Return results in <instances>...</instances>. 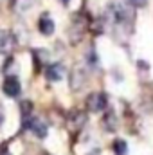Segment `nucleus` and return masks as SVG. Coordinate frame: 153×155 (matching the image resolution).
<instances>
[{"mask_svg": "<svg viewBox=\"0 0 153 155\" xmlns=\"http://www.w3.org/2000/svg\"><path fill=\"white\" fill-rule=\"evenodd\" d=\"M108 16L112 18V24L115 25H122V27H132L133 25V13L132 9H128L122 4H110L108 5Z\"/></svg>", "mask_w": 153, "mask_h": 155, "instance_id": "f257e3e1", "label": "nucleus"}, {"mask_svg": "<svg viewBox=\"0 0 153 155\" xmlns=\"http://www.w3.org/2000/svg\"><path fill=\"white\" fill-rule=\"evenodd\" d=\"M106 105H108V99H106V96L103 92H94V94H90L86 97V108H88V112L99 114V112H103L106 108Z\"/></svg>", "mask_w": 153, "mask_h": 155, "instance_id": "f03ea898", "label": "nucleus"}, {"mask_svg": "<svg viewBox=\"0 0 153 155\" xmlns=\"http://www.w3.org/2000/svg\"><path fill=\"white\" fill-rule=\"evenodd\" d=\"M16 47V38L11 31L0 29V54H11Z\"/></svg>", "mask_w": 153, "mask_h": 155, "instance_id": "7ed1b4c3", "label": "nucleus"}, {"mask_svg": "<svg viewBox=\"0 0 153 155\" xmlns=\"http://www.w3.org/2000/svg\"><path fill=\"white\" fill-rule=\"evenodd\" d=\"M2 90H4V94L9 96V97H16V96H20L22 87H20L18 78L16 76H7L5 79H4V83H2Z\"/></svg>", "mask_w": 153, "mask_h": 155, "instance_id": "20e7f679", "label": "nucleus"}, {"mask_svg": "<svg viewBox=\"0 0 153 155\" xmlns=\"http://www.w3.org/2000/svg\"><path fill=\"white\" fill-rule=\"evenodd\" d=\"M24 126H27L36 137H40V139H43L45 135H47V123L45 121H41L40 117H31Z\"/></svg>", "mask_w": 153, "mask_h": 155, "instance_id": "39448f33", "label": "nucleus"}, {"mask_svg": "<svg viewBox=\"0 0 153 155\" xmlns=\"http://www.w3.org/2000/svg\"><path fill=\"white\" fill-rule=\"evenodd\" d=\"M85 29H86V22H85V20H81L79 16H74L72 27H70V31H69L72 43H77L79 40L83 38V35H85Z\"/></svg>", "mask_w": 153, "mask_h": 155, "instance_id": "423d86ee", "label": "nucleus"}, {"mask_svg": "<svg viewBox=\"0 0 153 155\" xmlns=\"http://www.w3.org/2000/svg\"><path fill=\"white\" fill-rule=\"evenodd\" d=\"M45 76H47L49 81H60L65 76V67L61 63H52L45 69Z\"/></svg>", "mask_w": 153, "mask_h": 155, "instance_id": "0eeeda50", "label": "nucleus"}, {"mask_svg": "<svg viewBox=\"0 0 153 155\" xmlns=\"http://www.w3.org/2000/svg\"><path fill=\"white\" fill-rule=\"evenodd\" d=\"M38 31L43 36H50L54 33V22L49 15H41L38 20Z\"/></svg>", "mask_w": 153, "mask_h": 155, "instance_id": "6e6552de", "label": "nucleus"}, {"mask_svg": "<svg viewBox=\"0 0 153 155\" xmlns=\"http://www.w3.org/2000/svg\"><path fill=\"white\" fill-rule=\"evenodd\" d=\"M103 126L108 130V132H114L117 130V117L114 116V112H106L103 117Z\"/></svg>", "mask_w": 153, "mask_h": 155, "instance_id": "1a4fd4ad", "label": "nucleus"}, {"mask_svg": "<svg viewBox=\"0 0 153 155\" xmlns=\"http://www.w3.org/2000/svg\"><path fill=\"white\" fill-rule=\"evenodd\" d=\"M33 5V0H11V9L16 13H24Z\"/></svg>", "mask_w": 153, "mask_h": 155, "instance_id": "9d476101", "label": "nucleus"}, {"mask_svg": "<svg viewBox=\"0 0 153 155\" xmlns=\"http://www.w3.org/2000/svg\"><path fill=\"white\" fill-rule=\"evenodd\" d=\"M79 74H81V69H74V71H72V76H70V85H72V88H74V90H79V87L85 83V76L79 78Z\"/></svg>", "mask_w": 153, "mask_h": 155, "instance_id": "9b49d317", "label": "nucleus"}, {"mask_svg": "<svg viewBox=\"0 0 153 155\" xmlns=\"http://www.w3.org/2000/svg\"><path fill=\"white\" fill-rule=\"evenodd\" d=\"M112 150L115 152V155H126L128 144H126L122 139H117V141H114V144H112Z\"/></svg>", "mask_w": 153, "mask_h": 155, "instance_id": "f8f14e48", "label": "nucleus"}, {"mask_svg": "<svg viewBox=\"0 0 153 155\" xmlns=\"http://www.w3.org/2000/svg\"><path fill=\"white\" fill-rule=\"evenodd\" d=\"M20 108H22V117H24V124L31 119V110H33V105H31V101H24L22 105H20Z\"/></svg>", "mask_w": 153, "mask_h": 155, "instance_id": "ddd939ff", "label": "nucleus"}, {"mask_svg": "<svg viewBox=\"0 0 153 155\" xmlns=\"http://www.w3.org/2000/svg\"><path fill=\"white\" fill-rule=\"evenodd\" d=\"M130 5H133V7H144L146 4H148V0H126Z\"/></svg>", "mask_w": 153, "mask_h": 155, "instance_id": "4468645a", "label": "nucleus"}, {"mask_svg": "<svg viewBox=\"0 0 153 155\" xmlns=\"http://www.w3.org/2000/svg\"><path fill=\"white\" fill-rule=\"evenodd\" d=\"M4 121V110H2V105H0V123Z\"/></svg>", "mask_w": 153, "mask_h": 155, "instance_id": "2eb2a0df", "label": "nucleus"}, {"mask_svg": "<svg viewBox=\"0 0 153 155\" xmlns=\"http://www.w3.org/2000/svg\"><path fill=\"white\" fill-rule=\"evenodd\" d=\"M0 155H9V153H5V152H2V153H0Z\"/></svg>", "mask_w": 153, "mask_h": 155, "instance_id": "dca6fc26", "label": "nucleus"}, {"mask_svg": "<svg viewBox=\"0 0 153 155\" xmlns=\"http://www.w3.org/2000/svg\"><path fill=\"white\" fill-rule=\"evenodd\" d=\"M61 2H65V4H67V2H69V0H61Z\"/></svg>", "mask_w": 153, "mask_h": 155, "instance_id": "f3484780", "label": "nucleus"}]
</instances>
